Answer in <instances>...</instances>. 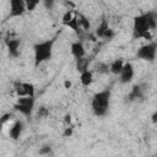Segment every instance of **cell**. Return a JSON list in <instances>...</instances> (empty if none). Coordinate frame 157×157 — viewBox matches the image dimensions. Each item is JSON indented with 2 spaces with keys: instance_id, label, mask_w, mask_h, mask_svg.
I'll return each mask as SVG.
<instances>
[{
  "instance_id": "1",
  "label": "cell",
  "mask_w": 157,
  "mask_h": 157,
  "mask_svg": "<svg viewBox=\"0 0 157 157\" xmlns=\"http://www.w3.org/2000/svg\"><path fill=\"white\" fill-rule=\"evenodd\" d=\"M110 97L112 90L109 87L93 94L91 101V108L96 117H104L108 113L110 105Z\"/></svg>"
},
{
  "instance_id": "2",
  "label": "cell",
  "mask_w": 157,
  "mask_h": 157,
  "mask_svg": "<svg viewBox=\"0 0 157 157\" xmlns=\"http://www.w3.org/2000/svg\"><path fill=\"white\" fill-rule=\"evenodd\" d=\"M55 43V38L47 39L43 42H38L33 45L34 52V66L38 67L40 64L49 61L53 56V45Z\"/></svg>"
},
{
  "instance_id": "3",
  "label": "cell",
  "mask_w": 157,
  "mask_h": 157,
  "mask_svg": "<svg viewBox=\"0 0 157 157\" xmlns=\"http://www.w3.org/2000/svg\"><path fill=\"white\" fill-rule=\"evenodd\" d=\"M132 37L135 39H146V40H151L152 39V34L151 31L147 26L146 18L144 16V13L137 15L134 17V23H132Z\"/></svg>"
},
{
  "instance_id": "4",
  "label": "cell",
  "mask_w": 157,
  "mask_h": 157,
  "mask_svg": "<svg viewBox=\"0 0 157 157\" xmlns=\"http://www.w3.org/2000/svg\"><path fill=\"white\" fill-rule=\"evenodd\" d=\"M36 99L32 97H18L16 103L13 104V109L23 114L26 118H31L34 109Z\"/></svg>"
},
{
  "instance_id": "5",
  "label": "cell",
  "mask_w": 157,
  "mask_h": 157,
  "mask_svg": "<svg viewBox=\"0 0 157 157\" xmlns=\"http://www.w3.org/2000/svg\"><path fill=\"white\" fill-rule=\"evenodd\" d=\"M157 55V43L156 42H148L147 44L140 47L136 52V56L141 60L152 63L156 59Z\"/></svg>"
},
{
  "instance_id": "6",
  "label": "cell",
  "mask_w": 157,
  "mask_h": 157,
  "mask_svg": "<svg viewBox=\"0 0 157 157\" xmlns=\"http://www.w3.org/2000/svg\"><path fill=\"white\" fill-rule=\"evenodd\" d=\"M94 34H96L97 39L101 38V39H107V40L113 39L114 36H115L114 31L109 27L108 20H105L104 17L101 20V23L97 26V28H96V31H94Z\"/></svg>"
},
{
  "instance_id": "7",
  "label": "cell",
  "mask_w": 157,
  "mask_h": 157,
  "mask_svg": "<svg viewBox=\"0 0 157 157\" xmlns=\"http://www.w3.org/2000/svg\"><path fill=\"white\" fill-rule=\"evenodd\" d=\"M27 11L26 9V1L23 0H11L10 1V12H9V18L13 17H20Z\"/></svg>"
},
{
  "instance_id": "8",
  "label": "cell",
  "mask_w": 157,
  "mask_h": 157,
  "mask_svg": "<svg viewBox=\"0 0 157 157\" xmlns=\"http://www.w3.org/2000/svg\"><path fill=\"white\" fill-rule=\"evenodd\" d=\"M5 45H6L9 55L11 58H17L20 55V47H21V39L20 38L6 37L5 38Z\"/></svg>"
},
{
  "instance_id": "9",
  "label": "cell",
  "mask_w": 157,
  "mask_h": 157,
  "mask_svg": "<svg viewBox=\"0 0 157 157\" xmlns=\"http://www.w3.org/2000/svg\"><path fill=\"white\" fill-rule=\"evenodd\" d=\"M135 72H134V66L131 65V63H125L121 72L119 74V81L121 83H129L132 81Z\"/></svg>"
},
{
  "instance_id": "10",
  "label": "cell",
  "mask_w": 157,
  "mask_h": 157,
  "mask_svg": "<svg viewBox=\"0 0 157 157\" xmlns=\"http://www.w3.org/2000/svg\"><path fill=\"white\" fill-rule=\"evenodd\" d=\"M70 49H71V54H72V56H74L76 60L86 56V49H85V47H83V44H82V40L72 42Z\"/></svg>"
},
{
  "instance_id": "11",
  "label": "cell",
  "mask_w": 157,
  "mask_h": 157,
  "mask_svg": "<svg viewBox=\"0 0 157 157\" xmlns=\"http://www.w3.org/2000/svg\"><path fill=\"white\" fill-rule=\"evenodd\" d=\"M23 130V121L22 120H15L11 128L9 129V136L12 140H18Z\"/></svg>"
},
{
  "instance_id": "12",
  "label": "cell",
  "mask_w": 157,
  "mask_h": 157,
  "mask_svg": "<svg viewBox=\"0 0 157 157\" xmlns=\"http://www.w3.org/2000/svg\"><path fill=\"white\" fill-rule=\"evenodd\" d=\"M144 96H145V94H144V88H142V86H141V85H134L132 88H131V91H130L129 94H128V98H129V101L134 102V101H140V99H142Z\"/></svg>"
},
{
  "instance_id": "13",
  "label": "cell",
  "mask_w": 157,
  "mask_h": 157,
  "mask_svg": "<svg viewBox=\"0 0 157 157\" xmlns=\"http://www.w3.org/2000/svg\"><path fill=\"white\" fill-rule=\"evenodd\" d=\"M144 16L146 18V22H147L150 31L155 29L157 27V12L156 11H147V12H144Z\"/></svg>"
},
{
  "instance_id": "14",
  "label": "cell",
  "mask_w": 157,
  "mask_h": 157,
  "mask_svg": "<svg viewBox=\"0 0 157 157\" xmlns=\"http://www.w3.org/2000/svg\"><path fill=\"white\" fill-rule=\"evenodd\" d=\"M91 56H85V58H81V59H77L76 60V70L81 74V72H83V71H87V70H90L88 69V66H90V64H91Z\"/></svg>"
},
{
  "instance_id": "15",
  "label": "cell",
  "mask_w": 157,
  "mask_h": 157,
  "mask_svg": "<svg viewBox=\"0 0 157 157\" xmlns=\"http://www.w3.org/2000/svg\"><path fill=\"white\" fill-rule=\"evenodd\" d=\"M124 60L123 59H115V60H113L110 64H109V69H110V72L113 74V75H117V76H119V74L121 72V70H123V67H124Z\"/></svg>"
},
{
  "instance_id": "16",
  "label": "cell",
  "mask_w": 157,
  "mask_h": 157,
  "mask_svg": "<svg viewBox=\"0 0 157 157\" xmlns=\"http://www.w3.org/2000/svg\"><path fill=\"white\" fill-rule=\"evenodd\" d=\"M80 81H81L82 86H85V87L91 86L92 82H93V71L87 70V71L81 72L80 74Z\"/></svg>"
},
{
  "instance_id": "17",
  "label": "cell",
  "mask_w": 157,
  "mask_h": 157,
  "mask_svg": "<svg viewBox=\"0 0 157 157\" xmlns=\"http://www.w3.org/2000/svg\"><path fill=\"white\" fill-rule=\"evenodd\" d=\"M76 16H77V18H78V22H80L81 28H82L85 32H90V29H91L90 20H88L82 12H76Z\"/></svg>"
},
{
  "instance_id": "18",
  "label": "cell",
  "mask_w": 157,
  "mask_h": 157,
  "mask_svg": "<svg viewBox=\"0 0 157 157\" xmlns=\"http://www.w3.org/2000/svg\"><path fill=\"white\" fill-rule=\"evenodd\" d=\"M13 91L17 94V97H26V90H25V82L16 81L13 83Z\"/></svg>"
},
{
  "instance_id": "19",
  "label": "cell",
  "mask_w": 157,
  "mask_h": 157,
  "mask_svg": "<svg viewBox=\"0 0 157 157\" xmlns=\"http://www.w3.org/2000/svg\"><path fill=\"white\" fill-rule=\"evenodd\" d=\"M36 115H37V118H39V119H44V118L49 117V109H48L47 107H44V105H40V107L37 109Z\"/></svg>"
},
{
  "instance_id": "20",
  "label": "cell",
  "mask_w": 157,
  "mask_h": 157,
  "mask_svg": "<svg viewBox=\"0 0 157 157\" xmlns=\"http://www.w3.org/2000/svg\"><path fill=\"white\" fill-rule=\"evenodd\" d=\"M96 71L99 72V74H108L110 72V69H109V65L105 64V63H98L97 66H96Z\"/></svg>"
},
{
  "instance_id": "21",
  "label": "cell",
  "mask_w": 157,
  "mask_h": 157,
  "mask_svg": "<svg viewBox=\"0 0 157 157\" xmlns=\"http://www.w3.org/2000/svg\"><path fill=\"white\" fill-rule=\"evenodd\" d=\"M39 5V0H27L26 1V9L27 11H33Z\"/></svg>"
},
{
  "instance_id": "22",
  "label": "cell",
  "mask_w": 157,
  "mask_h": 157,
  "mask_svg": "<svg viewBox=\"0 0 157 157\" xmlns=\"http://www.w3.org/2000/svg\"><path fill=\"white\" fill-rule=\"evenodd\" d=\"M74 16H75V11H72V10H67V11H66V12L63 15L61 22L65 25V23H66V22H69V21H70V20H71Z\"/></svg>"
},
{
  "instance_id": "23",
  "label": "cell",
  "mask_w": 157,
  "mask_h": 157,
  "mask_svg": "<svg viewBox=\"0 0 157 157\" xmlns=\"http://www.w3.org/2000/svg\"><path fill=\"white\" fill-rule=\"evenodd\" d=\"M52 153V147L49 145H45V146H42L39 148V155L42 156H49Z\"/></svg>"
},
{
  "instance_id": "24",
  "label": "cell",
  "mask_w": 157,
  "mask_h": 157,
  "mask_svg": "<svg viewBox=\"0 0 157 157\" xmlns=\"http://www.w3.org/2000/svg\"><path fill=\"white\" fill-rule=\"evenodd\" d=\"M72 134H74V128L70 125V126L65 128V130H64V132H63V136H64V137H71Z\"/></svg>"
},
{
  "instance_id": "25",
  "label": "cell",
  "mask_w": 157,
  "mask_h": 157,
  "mask_svg": "<svg viewBox=\"0 0 157 157\" xmlns=\"http://www.w3.org/2000/svg\"><path fill=\"white\" fill-rule=\"evenodd\" d=\"M11 117H12V115H11L10 113H6V114H4V115L1 117V120H0V121H1V124L4 125V124H5V123H6V121H7V120L11 118Z\"/></svg>"
},
{
  "instance_id": "26",
  "label": "cell",
  "mask_w": 157,
  "mask_h": 157,
  "mask_svg": "<svg viewBox=\"0 0 157 157\" xmlns=\"http://www.w3.org/2000/svg\"><path fill=\"white\" fill-rule=\"evenodd\" d=\"M64 120H65V123H66V124H70V123H71V115H70V114H66Z\"/></svg>"
},
{
  "instance_id": "27",
  "label": "cell",
  "mask_w": 157,
  "mask_h": 157,
  "mask_svg": "<svg viewBox=\"0 0 157 157\" xmlns=\"http://www.w3.org/2000/svg\"><path fill=\"white\" fill-rule=\"evenodd\" d=\"M64 86H65V88H70V87H71V82L66 80V81L64 82Z\"/></svg>"
},
{
  "instance_id": "28",
  "label": "cell",
  "mask_w": 157,
  "mask_h": 157,
  "mask_svg": "<svg viewBox=\"0 0 157 157\" xmlns=\"http://www.w3.org/2000/svg\"><path fill=\"white\" fill-rule=\"evenodd\" d=\"M53 4H54L53 1H45V2H44V5H45L47 7H52V6H53Z\"/></svg>"
}]
</instances>
